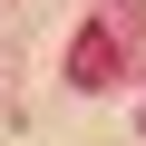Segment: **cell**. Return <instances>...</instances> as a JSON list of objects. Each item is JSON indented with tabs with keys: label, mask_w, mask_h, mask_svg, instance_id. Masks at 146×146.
Wrapping results in <instances>:
<instances>
[{
	"label": "cell",
	"mask_w": 146,
	"mask_h": 146,
	"mask_svg": "<svg viewBox=\"0 0 146 146\" xmlns=\"http://www.w3.org/2000/svg\"><path fill=\"white\" fill-rule=\"evenodd\" d=\"M68 68H78V88H107V29H88V39H78V58H68Z\"/></svg>",
	"instance_id": "1"
}]
</instances>
